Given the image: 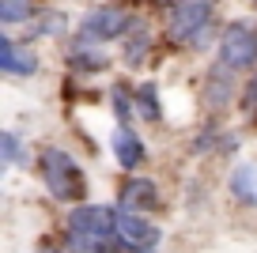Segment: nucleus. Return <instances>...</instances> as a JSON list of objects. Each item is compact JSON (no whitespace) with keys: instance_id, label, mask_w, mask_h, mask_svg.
I'll return each mask as SVG.
<instances>
[{"instance_id":"obj_14","label":"nucleus","mask_w":257,"mask_h":253,"mask_svg":"<svg viewBox=\"0 0 257 253\" xmlns=\"http://www.w3.org/2000/svg\"><path fill=\"white\" fill-rule=\"evenodd\" d=\"M34 19H38V4L34 0H0V23L4 27L34 23Z\"/></svg>"},{"instance_id":"obj_2","label":"nucleus","mask_w":257,"mask_h":253,"mask_svg":"<svg viewBox=\"0 0 257 253\" xmlns=\"http://www.w3.org/2000/svg\"><path fill=\"white\" fill-rule=\"evenodd\" d=\"M216 0H170L167 4V38L178 46H204Z\"/></svg>"},{"instance_id":"obj_6","label":"nucleus","mask_w":257,"mask_h":253,"mask_svg":"<svg viewBox=\"0 0 257 253\" xmlns=\"http://www.w3.org/2000/svg\"><path fill=\"white\" fill-rule=\"evenodd\" d=\"M121 212V208H117ZM163 227L140 212H121L117 219V249L121 253H159Z\"/></svg>"},{"instance_id":"obj_15","label":"nucleus","mask_w":257,"mask_h":253,"mask_svg":"<svg viewBox=\"0 0 257 253\" xmlns=\"http://www.w3.org/2000/svg\"><path fill=\"white\" fill-rule=\"evenodd\" d=\"M0 159H4V166H23L27 159V151H23V136L16 133V129H4L0 133Z\"/></svg>"},{"instance_id":"obj_12","label":"nucleus","mask_w":257,"mask_h":253,"mask_svg":"<svg viewBox=\"0 0 257 253\" xmlns=\"http://www.w3.org/2000/svg\"><path fill=\"white\" fill-rule=\"evenodd\" d=\"M227 197L238 208H257V163H234L231 166Z\"/></svg>"},{"instance_id":"obj_13","label":"nucleus","mask_w":257,"mask_h":253,"mask_svg":"<svg viewBox=\"0 0 257 253\" xmlns=\"http://www.w3.org/2000/svg\"><path fill=\"white\" fill-rule=\"evenodd\" d=\"M68 64H72L76 72H102L106 64H110V53H106L102 46H72Z\"/></svg>"},{"instance_id":"obj_9","label":"nucleus","mask_w":257,"mask_h":253,"mask_svg":"<svg viewBox=\"0 0 257 253\" xmlns=\"http://www.w3.org/2000/svg\"><path fill=\"white\" fill-rule=\"evenodd\" d=\"M110 148H113L117 166H121V170H128V174L140 170V166L148 163V144H144V136H140L133 125H117V129H113Z\"/></svg>"},{"instance_id":"obj_10","label":"nucleus","mask_w":257,"mask_h":253,"mask_svg":"<svg viewBox=\"0 0 257 253\" xmlns=\"http://www.w3.org/2000/svg\"><path fill=\"white\" fill-rule=\"evenodd\" d=\"M0 49H4V61H0L4 76L27 79V76L38 72V53L31 49V42H16L12 34H4V38H0Z\"/></svg>"},{"instance_id":"obj_20","label":"nucleus","mask_w":257,"mask_h":253,"mask_svg":"<svg viewBox=\"0 0 257 253\" xmlns=\"http://www.w3.org/2000/svg\"><path fill=\"white\" fill-rule=\"evenodd\" d=\"M64 245H68V253H113L110 245L87 242V238H72V234H64Z\"/></svg>"},{"instance_id":"obj_1","label":"nucleus","mask_w":257,"mask_h":253,"mask_svg":"<svg viewBox=\"0 0 257 253\" xmlns=\"http://www.w3.org/2000/svg\"><path fill=\"white\" fill-rule=\"evenodd\" d=\"M38 178L42 185L49 189V197L61 200V204H87V174H83V166L76 163L72 155L57 144H46L38 148Z\"/></svg>"},{"instance_id":"obj_16","label":"nucleus","mask_w":257,"mask_h":253,"mask_svg":"<svg viewBox=\"0 0 257 253\" xmlns=\"http://www.w3.org/2000/svg\"><path fill=\"white\" fill-rule=\"evenodd\" d=\"M137 110L144 121H159L163 117V102H159V87L155 83H140L137 87Z\"/></svg>"},{"instance_id":"obj_5","label":"nucleus","mask_w":257,"mask_h":253,"mask_svg":"<svg viewBox=\"0 0 257 253\" xmlns=\"http://www.w3.org/2000/svg\"><path fill=\"white\" fill-rule=\"evenodd\" d=\"M128 23H133V16H128L125 8H117V4H98V8H91L87 16L80 19V27H76V46L121 42L125 31H128Z\"/></svg>"},{"instance_id":"obj_19","label":"nucleus","mask_w":257,"mask_h":253,"mask_svg":"<svg viewBox=\"0 0 257 253\" xmlns=\"http://www.w3.org/2000/svg\"><path fill=\"white\" fill-rule=\"evenodd\" d=\"M238 106L246 113H257V72H249L246 79H242V98H238Z\"/></svg>"},{"instance_id":"obj_4","label":"nucleus","mask_w":257,"mask_h":253,"mask_svg":"<svg viewBox=\"0 0 257 253\" xmlns=\"http://www.w3.org/2000/svg\"><path fill=\"white\" fill-rule=\"evenodd\" d=\"M216 61L231 72H257V27L249 19H231L219 34V49H216Z\"/></svg>"},{"instance_id":"obj_8","label":"nucleus","mask_w":257,"mask_h":253,"mask_svg":"<svg viewBox=\"0 0 257 253\" xmlns=\"http://www.w3.org/2000/svg\"><path fill=\"white\" fill-rule=\"evenodd\" d=\"M159 185L152 182V178H140V174H128L125 182H121L117 189V208L121 212H140L148 215L152 208H159Z\"/></svg>"},{"instance_id":"obj_11","label":"nucleus","mask_w":257,"mask_h":253,"mask_svg":"<svg viewBox=\"0 0 257 253\" xmlns=\"http://www.w3.org/2000/svg\"><path fill=\"white\" fill-rule=\"evenodd\" d=\"M152 42H155L152 27H148L144 19H133L125 38H121V61H125L128 68H140V64L148 61V53H152Z\"/></svg>"},{"instance_id":"obj_17","label":"nucleus","mask_w":257,"mask_h":253,"mask_svg":"<svg viewBox=\"0 0 257 253\" xmlns=\"http://www.w3.org/2000/svg\"><path fill=\"white\" fill-rule=\"evenodd\" d=\"M110 98H113L117 125H128V117H133V110H137V87H128V83H117V87L110 91Z\"/></svg>"},{"instance_id":"obj_3","label":"nucleus","mask_w":257,"mask_h":253,"mask_svg":"<svg viewBox=\"0 0 257 253\" xmlns=\"http://www.w3.org/2000/svg\"><path fill=\"white\" fill-rule=\"evenodd\" d=\"M117 219H121V212L113 204H76L68 212V219H64V234L117 249Z\"/></svg>"},{"instance_id":"obj_7","label":"nucleus","mask_w":257,"mask_h":253,"mask_svg":"<svg viewBox=\"0 0 257 253\" xmlns=\"http://www.w3.org/2000/svg\"><path fill=\"white\" fill-rule=\"evenodd\" d=\"M201 98H204V110L212 113H223L234 106V98H242V76L231 68H223V64H212L208 72H204V83H201Z\"/></svg>"},{"instance_id":"obj_21","label":"nucleus","mask_w":257,"mask_h":253,"mask_svg":"<svg viewBox=\"0 0 257 253\" xmlns=\"http://www.w3.org/2000/svg\"><path fill=\"white\" fill-rule=\"evenodd\" d=\"M34 253H68V245L57 242V238H42V242L34 245Z\"/></svg>"},{"instance_id":"obj_18","label":"nucleus","mask_w":257,"mask_h":253,"mask_svg":"<svg viewBox=\"0 0 257 253\" xmlns=\"http://www.w3.org/2000/svg\"><path fill=\"white\" fill-rule=\"evenodd\" d=\"M31 34H34V38H53V34H64V12H46V16L31 27ZM31 34H27V38H31Z\"/></svg>"}]
</instances>
